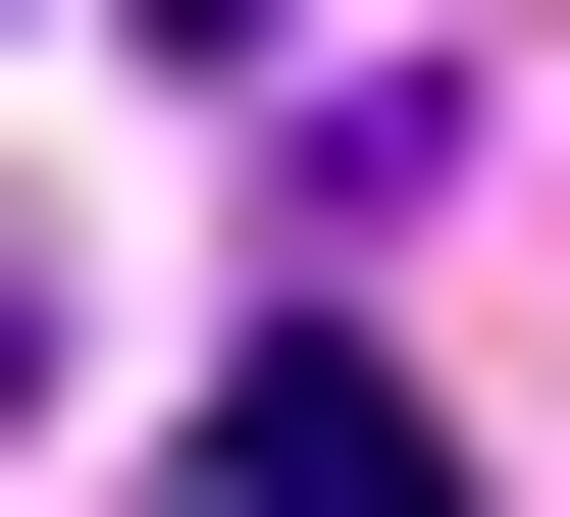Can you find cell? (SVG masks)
<instances>
[{
    "mask_svg": "<svg viewBox=\"0 0 570 517\" xmlns=\"http://www.w3.org/2000/svg\"><path fill=\"white\" fill-rule=\"evenodd\" d=\"M208 517H466V414H415V362H312V310H259V362H208Z\"/></svg>",
    "mask_w": 570,
    "mask_h": 517,
    "instance_id": "6da1fadb",
    "label": "cell"
},
{
    "mask_svg": "<svg viewBox=\"0 0 570 517\" xmlns=\"http://www.w3.org/2000/svg\"><path fill=\"white\" fill-rule=\"evenodd\" d=\"M156 52H259L312 156H415V0H156Z\"/></svg>",
    "mask_w": 570,
    "mask_h": 517,
    "instance_id": "7a4b0ae2",
    "label": "cell"
},
{
    "mask_svg": "<svg viewBox=\"0 0 570 517\" xmlns=\"http://www.w3.org/2000/svg\"><path fill=\"white\" fill-rule=\"evenodd\" d=\"M0 414H52V259H0Z\"/></svg>",
    "mask_w": 570,
    "mask_h": 517,
    "instance_id": "3957f363",
    "label": "cell"
}]
</instances>
